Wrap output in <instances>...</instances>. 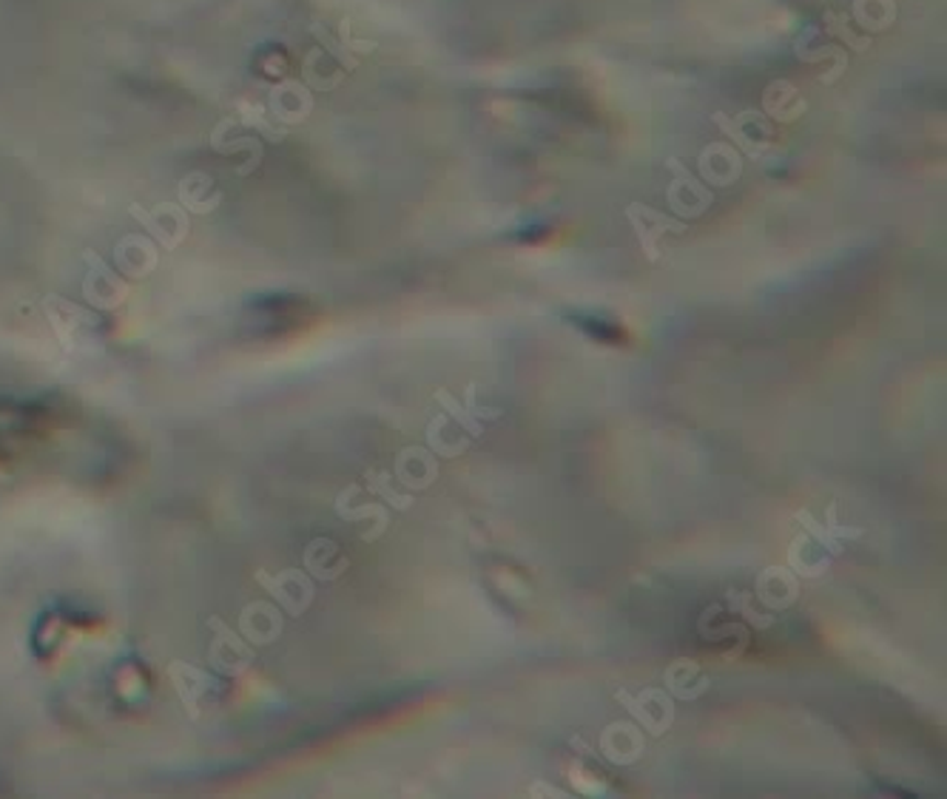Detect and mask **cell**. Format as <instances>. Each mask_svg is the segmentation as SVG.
<instances>
[{
	"label": "cell",
	"mask_w": 947,
	"mask_h": 799,
	"mask_svg": "<svg viewBox=\"0 0 947 799\" xmlns=\"http://www.w3.org/2000/svg\"><path fill=\"white\" fill-rule=\"evenodd\" d=\"M41 305L55 327L57 339L69 353H89V350L98 348V341H103L100 339V316L94 311H86V307L75 305L57 293H49Z\"/></svg>",
	"instance_id": "cell-1"
},
{
	"label": "cell",
	"mask_w": 947,
	"mask_h": 799,
	"mask_svg": "<svg viewBox=\"0 0 947 799\" xmlns=\"http://www.w3.org/2000/svg\"><path fill=\"white\" fill-rule=\"evenodd\" d=\"M211 640H208V666L216 675L239 677L257 661V652L239 632H234L223 618L211 615L208 618Z\"/></svg>",
	"instance_id": "cell-2"
},
{
	"label": "cell",
	"mask_w": 947,
	"mask_h": 799,
	"mask_svg": "<svg viewBox=\"0 0 947 799\" xmlns=\"http://www.w3.org/2000/svg\"><path fill=\"white\" fill-rule=\"evenodd\" d=\"M257 584L277 600L279 609H285V615L300 618L307 612V606L314 604V581L302 570H282V572H257Z\"/></svg>",
	"instance_id": "cell-3"
},
{
	"label": "cell",
	"mask_w": 947,
	"mask_h": 799,
	"mask_svg": "<svg viewBox=\"0 0 947 799\" xmlns=\"http://www.w3.org/2000/svg\"><path fill=\"white\" fill-rule=\"evenodd\" d=\"M128 214L166 250H177L185 243V237H189V214H185L182 205H174V202H160V205H154V209H146V205L134 202V205H128Z\"/></svg>",
	"instance_id": "cell-4"
},
{
	"label": "cell",
	"mask_w": 947,
	"mask_h": 799,
	"mask_svg": "<svg viewBox=\"0 0 947 799\" xmlns=\"http://www.w3.org/2000/svg\"><path fill=\"white\" fill-rule=\"evenodd\" d=\"M83 262L89 268L83 277V285H80L86 302L98 307V311H114V307L123 305L128 296L126 279H120L94 250H86Z\"/></svg>",
	"instance_id": "cell-5"
},
{
	"label": "cell",
	"mask_w": 947,
	"mask_h": 799,
	"mask_svg": "<svg viewBox=\"0 0 947 799\" xmlns=\"http://www.w3.org/2000/svg\"><path fill=\"white\" fill-rule=\"evenodd\" d=\"M627 220L632 223L638 239H641V248L646 250L649 262L661 259V239L666 237V234H686V223H683V220H675V216L663 214V211L649 209L643 202L627 205Z\"/></svg>",
	"instance_id": "cell-6"
},
{
	"label": "cell",
	"mask_w": 947,
	"mask_h": 799,
	"mask_svg": "<svg viewBox=\"0 0 947 799\" xmlns=\"http://www.w3.org/2000/svg\"><path fill=\"white\" fill-rule=\"evenodd\" d=\"M168 680L174 683L177 697L182 700L191 720L203 714V709L211 702L214 691H219V680L203 668L191 666L185 661H174L168 666Z\"/></svg>",
	"instance_id": "cell-7"
},
{
	"label": "cell",
	"mask_w": 947,
	"mask_h": 799,
	"mask_svg": "<svg viewBox=\"0 0 947 799\" xmlns=\"http://www.w3.org/2000/svg\"><path fill=\"white\" fill-rule=\"evenodd\" d=\"M666 168L672 171V185L669 191H666V200H669L672 209H675L677 214H686V216L703 214L711 202H714L709 185L697 180V177L691 175L689 168L683 166L677 157H672V160L666 162Z\"/></svg>",
	"instance_id": "cell-8"
},
{
	"label": "cell",
	"mask_w": 947,
	"mask_h": 799,
	"mask_svg": "<svg viewBox=\"0 0 947 799\" xmlns=\"http://www.w3.org/2000/svg\"><path fill=\"white\" fill-rule=\"evenodd\" d=\"M615 697H618V700L623 702L629 711H632V717H638V720H641V725L643 729H649V734L661 738L663 731L672 725L675 706H672V700L663 695L661 688H646V691H641L638 697L629 695V691H618Z\"/></svg>",
	"instance_id": "cell-9"
},
{
	"label": "cell",
	"mask_w": 947,
	"mask_h": 799,
	"mask_svg": "<svg viewBox=\"0 0 947 799\" xmlns=\"http://www.w3.org/2000/svg\"><path fill=\"white\" fill-rule=\"evenodd\" d=\"M239 634H243L251 646H268L282 634V612L279 606L266 604V600H253L239 615Z\"/></svg>",
	"instance_id": "cell-10"
},
{
	"label": "cell",
	"mask_w": 947,
	"mask_h": 799,
	"mask_svg": "<svg viewBox=\"0 0 947 799\" xmlns=\"http://www.w3.org/2000/svg\"><path fill=\"white\" fill-rule=\"evenodd\" d=\"M797 521L802 524V529L814 536V541L820 543L822 550L828 552L831 558H839L845 552V541H857L865 532L857 527H845V524H836V507H828V524H820L809 509H800L797 513Z\"/></svg>",
	"instance_id": "cell-11"
},
{
	"label": "cell",
	"mask_w": 947,
	"mask_h": 799,
	"mask_svg": "<svg viewBox=\"0 0 947 799\" xmlns=\"http://www.w3.org/2000/svg\"><path fill=\"white\" fill-rule=\"evenodd\" d=\"M311 109H314V98L300 80H285L271 91V100H268V112L277 123H300Z\"/></svg>",
	"instance_id": "cell-12"
},
{
	"label": "cell",
	"mask_w": 947,
	"mask_h": 799,
	"mask_svg": "<svg viewBox=\"0 0 947 799\" xmlns=\"http://www.w3.org/2000/svg\"><path fill=\"white\" fill-rule=\"evenodd\" d=\"M114 259H117L120 273H126L132 279H146L157 268V248H154L148 237L128 234L114 248Z\"/></svg>",
	"instance_id": "cell-13"
},
{
	"label": "cell",
	"mask_w": 947,
	"mask_h": 799,
	"mask_svg": "<svg viewBox=\"0 0 947 799\" xmlns=\"http://www.w3.org/2000/svg\"><path fill=\"white\" fill-rule=\"evenodd\" d=\"M180 202L185 211H194V214H211L214 209H219L223 202V191L214 182V177L205 175V171H194L182 180L180 185Z\"/></svg>",
	"instance_id": "cell-14"
},
{
	"label": "cell",
	"mask_w": 947,
	"mask_h": 799,
	"mask_svg": "<svg viewBox=\"0 0 947 799\" xmlns=\"http://www.w3.org/2000/svg\"><path fill=\"white\" fill-rule=\"evenodd\" d=\"M305 566L322 581H334L341 572L348 570V558L341 555L339 547L328 538H316L305 552Z\"/></svg>",
	"instance_id": "cell-15"
},
{
	"label": "cell",
	"mask_w": 947,
	"mask_h": 799,
	"mask_svg": "<svg viewBox=\"0 0 947 799\" xmlns=\"http://www.w3.org/2000/svg\"><path fill=\"white\" fill-rule=\"evenodd\" d=\"M311 35H314L316 41L322 43V49L328 52V55L334 57L339 66H345L348 71H353L356 66H359V55H368V52L376 49V43L373 41H350V35L345 43L336 41V37L330 35V29L319 26V23H316V26H311Z\"/></svg>",
	"instance_id": "cell-16"
},
{
	"label": "cell",
	"mask_w": 947,
	"mask_h": 799,
	"mask_svg": "<svg viewBox=\"0 0 947 799\" xmlns=\"http://www.w3.org/2000/svg\"><path fill=\"white\" fill-rule=\"evenodd\" d=\"M396 475L402 484H407V487H427L432 479H436V461H432V455L427 450H405L402 455H398V464H396Z\"/></svg>",
	"instance_id": "cell-17"
},
{
	"label": "cell",
	"mask_w": 947,
	"mask_h": 799,
	"mask_svg": "<svg viewBox=\"0 0 947 799\" xmlns=\"http://www.w3.org/2000/svg\"><path fill=\"white\" fill-rule=\"evenodd\" d=\"M854 14L865 29L879 32V29L891 26L893 18H897V7H893V0H857Z\"/></svg>",
	"instance_id": "cell-18"
},
{
	"label": "cell",
	"mask_w": 947,
	"mask_h": 799,
	"mask_svg": "<svg viewBox=\"0 0 947 799\" xmlns=\"http://www.w3.org/2000/svg\"><path fill=\"white\" fill-rule=\"evenodd\" d=\"M239 114H243V125L253 128V134H262L268 139H282L285 137V128H279L277 120L271 117V112H266L259 103H239Z\"/></svg>",
	"instance_id": "cell-19"
},
{
	"label": "cell",
	"mask_w": 947,
	"mask_h": 799,
	"mask_svg": "<svg viewBox=\"0 0 947 799\" xmlns=\"http://www.w3.org/2000/svg\"><path fill=\"white\" fill-rule=\"evenodd\" d=\"M788 103H802L800 94L794 91V86L788 83H771L768 86V94H766V112H771V117H780V120H797L800 114L791 112L788 109Z\"/></svg>",
	"instance_id": "cell-20"
},
{
	"label": "cell",
	"mask_w": 947,
	"mask_h": 799,
	"mask_svg": "<svg viewBox=\"0 0 947 799\" xmlns=\"http://www.w3.org/2000/svg\"><path fill=\"white\" fill-rule=\"evenodd\" d=\"M364 479H368L370 493L382 495V498L387 500V504H393L396 509H410L413 507L410 495L396 493V489L391 487V479H393L391 473H384V470H368V475H364Z\"/></svg>",
	"instance_id": "cell-21"
},
{
	"label": "cell",
	"mask_w": 947,
	"mask_h": 799,
	"mask_svg": "<svg viewBox=\"0 0 947 799\" xmlns=\"http://www.w3.org/2000/svg\"><path fill=\"white\" fill-rule=\"evenodd\" d=\"M436 398H439L441 407H444V410L450 413V416H453L455 421H459V427H464V430H467L470 436L478 438L481 432H484V427H481L478 418H475L470 410H464V407H461V404L455 402V398L450 396V393H447V390H439V393H436Z\"/></svg>",
	"instance_id": "cell-22"
},
{
	"label": "cell",
	"mask_w": 947,
	"mask_h": 799,
	"mask_svg": "<svg viewBox=\"0 0 947 799\" xmlns=\"http://www.w3.org/2000/svg\"><path fill=\"white\" fill-rule=\"evenodd\" d=\"M825 29H828L831 35L839 37V41L848 43V46H854L857 52H865L868 46H871V37L854 35V32H850V26H848V18H845V14H839V12H825Z\"/></svg>",
	"instance_id": "cell-23"
},
{
	"label": "cell",
	"mask_w": 947,
	"mask_h": 799,
	"mask_svg": "<svg viewBox=\"0 0 947 799\" xmlns=\"http://www.w3.org/2000/svg\"><path fill=\"white\" fill-rule=\"evenodd\" d=\"M336 513H339V518H345V521H364V518H379L382 524H387V509L379 507V504H359V507H353L345 495H339V500H336Z\"/></svg>",
	"instance_id": "cell-24"
},
{
	"label": "cell",
	"mask_w": 947,
	"mask_h": 799,
	"mask_svg": "<svg viewBox=\"0 0 947 799\" xmlns=\"http://www.w3.org/2000/svg\"><path fill=\"white\" fill-rule=\"evenodd\" d=\"M748 598H752V592H729V606H732L734 612L743 615L748 623L757 626V629H766V626H771L774 618H759L752 606H748Z\"/></svg>",
	"instance_id": "cell-25"
},
{
	"label": "cell",
	"mask_w": 947,
	"mask_h": 799,
	"mask_svg": "<svg viewBox=\"0 0 947 799\" xmlns=\"http://www.w3.org/2000/svg\"><path fill=\"white\" fill-rule=\"evenodd\" d=\"M467 410L473 413L475 418H498L501 416V410H478V404H475V384H470L467 387Z\"/></svg>",
	"instance_id": "cell-26"
}]
</instances>
